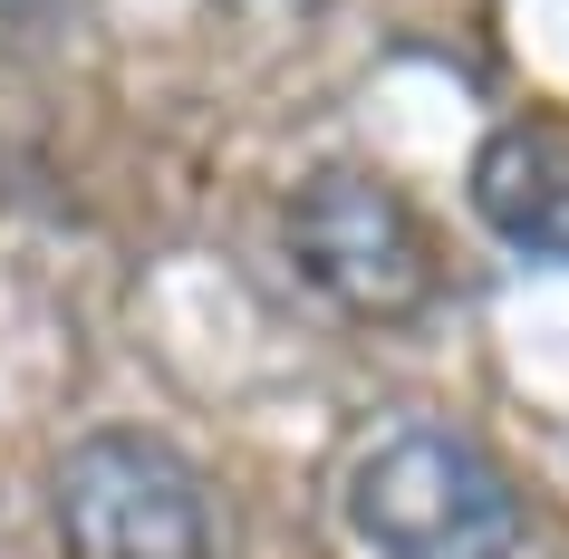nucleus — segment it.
Returning a JSON list of instances; mask_svg holds the SVG:
<instances>
[{
  "instance_id": "1",
  "label": "nucleus",
  "mask_w": 569,
  "mask_h": 559,
  "mask_svg": "<svg viewBox=\"0 0 569 559\" xmlns=\"http://www.w3.org/2000/svg\"><path fill=\"white\" fill-rule=\"evenodd\" d=\"M348 540L367 559H511L521 492L511 472L453 425H387L338 482Z\"/></svg>"
},
{
  "instance_id": "2",
  "label": "nucleus",
  "mask_w": 569,
  "mask_h": 559,
  "mask_svg": "<svg viewBox=\"0 0 569 559\" xmlns=\"http://www.w3.org/2000/svg\"><path fill=\"white\" fill-rule=\"evenodd\" d=\"M68 559H222V501L203 463L154 425H97L49 472Z\"/></svg>"
},
{
  "instance_id": "3",
  "label": "nucleus",
  "mask_w": 569,
  "mask_h": 559,
  "mask_svg": "<svg viewBox=\"0 0 569 559\" xmlns=\"http://www.w3.org/2000/svg\"><path fill=\"white\" fill-rule=\"evenodd\" d=\"M280 251H290V270L329 299L338 319H367V328L425 319L435 290H445V261H435L425 212L387 174H367V164H319V174L290 183Z\"/></svg>"
},
{
  "instance_id": "4",
  "label": "nucleus",
  "mask_w": 569,
  "mask_h": 559,
  "mask_svg": "<svg viewBox=\"0 0 569 559\" xmlns=\"http://www.w3.org/2000/svg\"><path fill=\"white\" fill-rule=\"evenodd\" d=\"M473 212L511 251H531V261H560L569 270V136L560 126H502L473 164Z\"/></svg>"
}]
</instances>
